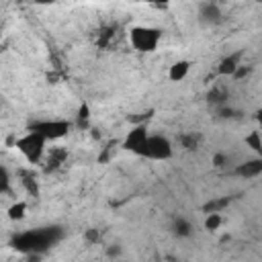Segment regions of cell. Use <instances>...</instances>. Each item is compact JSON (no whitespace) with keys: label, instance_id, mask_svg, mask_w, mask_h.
<instances>
[{"label":"cell","instance_id":"cell-1","mask_svg":"<svg viewBox=\"0 0 262 262\" xmlns=\"http://www.w3.org/2000/svg\"><path fill=\"white\" fill-rule=\"evenodd\" d=\"M61 235H63L61 227L47 225V227L29 229V231H23V233L14 235L10 246L16 252H23V254H41V252L49 250L51 246H55L61 239Z\"/></svg>","mask_w":262,"mask_h":262},{"label":"cell","instance_id":"cell-2","mask_svg":"<svg viewBox=\"0 0 262 262\" xmlns=\"http://www.w3.org/2000/svg\"><path fill=\"white\" fill-rule=\"evenodd\" d=\"M160 37H162V33L156 27L137 25V27H133L129 31V41H131L133 49L139 51V53H151V51H156L158 45H160Z\"/></svg>","mask_w":262,"mask_h":262},{"label":"cell","instance_id":"cell-3","mask_svg":"<svg viewBox=\"0 0 262 262\" xmlns=\"http://www.w3.org/2000/svg\"><path fill=\"white\" fill-rule=\"evenodd\" d=\"M45 143H47V139H45L43 135H39V133L27 129V133L16 139V149L25 156L27 162L37 164V162H41L43 156H45Z\"/></svg>","mask_w":262,"mask_h":262},{"label":"cell","instance_id":"cell-4","mask_svg":"<svg viewBox=\"0 0 262 262\" xmlns=\"http://www.w3.org/2000/svg\"><path fill=\"white\" fill-rule=\"evenodd\" d=\"M29 131H35L39 135H43L47 141H55L68 135L70 131V123L68 121H59V119H43V121H35L29 125Z\"/></svg>","mask_w":262,"mask_h":262},{"label":"cell","instance_id":"cell-5","mask_svg":"<svg viewBox=\"0 0 262 262\" xmlns=\"http://www.w3.org/2000/svg\"><path fill=\"white\" fill-rule=\"evenodd\" d=\"M141 158L147 160H170L172 158V143L164 135H149L145 141V147L141 151Z\"/></svg>","mask_w":262,"mask_h":262},{"label":"cell","instance_id":"cell-6","mask_svg":"<svg viewBox=\"0 0 262 262\" xmlns=\"http://www.w3.org/2000/svg\"><path fill=\"white\" fill-rule=\"evenodd\" d=\"M147 137H149V133H147L145 125H137V127H133V129L127 133V137L123 139V149L135 154V156H141Z\"/></svg>","mask_w":262,"mask_h":262},{"label":"cell","instance_id":"cell-7","mask_svg":"<svg viewBox=\"0 0 262 262\" xmlns=\"http://www.w3.org/2000/svg\"><path fill=\"white\" fill-rule=\"evenodd\" d=\"M258 174H262V156L252 158V160H246V162H242V164L235 166V176L254 178Z\"/></svg>","mask_w":262,"mask_h":262},{"label":"cell","instance_id":"cell-8","mask_svg":"<svg viewBox=\"0 0 262 262\" xmlns=\"http://www.w3.org/2000/svg\"><path fill=\"white\" fill-rule=\"evenodd\" d=\"M239 59H242V53H239V51H237V53H229L227 57H223V59L219 61L217 74H219V76H235L237 70L242 68Z\"/></svg>","mask_w":262,"mask_h":262},{"label":"cell","instance_id":"cell-9","mask_svg":"<svg viewBox=\"0 0 262 262\" xmlns=\"http://www.w3.org/2000/svg\"><path fill=\"white\" fill-rule=\"evenodd\" d=\"M188 70H190V61H186V59H180V61H176V63H172V66H170V72H168V76H170V80H174V82H180V80H184V78H186Z\"/></svg>","mask_w":262,"mask_h":262},{"label":"cell","instance_id":"cell-10","mask_svg":"<svg viewBox=\"0 0 262 262\" xmlns=\"http://www.w3.org/2000/svg\"><path fill=\"white\" fill-rule=\"evenodd\" d=\"M201 18L205 23H219L221 20V12L217 4H201Z\"/></svg>","mask_w":262,"mask_h":262},{"label":"cell","instance_id":"cell-11","mask_svg":"<svg viewBox=\"0 0 262 262\" xmlns=\"http://www.w3.org/2000/svg\"><path fill=\"white\" fill-rule=\"evenodd\" d=\"M172 231H174L176 235H180V237H188V235L192 233V225H190L188 219L178 217V219L174 221V225H172Z\"/></svg>","mask_w":262,"mask_h":262},{"label":"cell","instance_id":"cell-12","mask_svg":"<svg viewBox=\"0 0 262 262\" xmlns=\"http://www.w3.org/2000/svg\"><path fill=\"white\" fill-rule=\"evenodd\" d=\"M246 145L252 151H256L258 156H262V135H260V131H252L250 135H246Z\"/></svg>","mask_w":262,"mask_h":262},{"label":"cell","instance_id":"cell-13","mask_svg":"<svg viewBox=\"0 0 262 262\" xmlns=\"http://www.w3.org/2000/svg\"><path fill=\"white\" fill-rule=\"evenodd\" d=\"M219 225H221V215L219 213H209L207 219H205V229L213 231V229H219Z\"/></svg>","mask_w":262,"mask_h":262},{"label":"cell","instance_id":"cell-14","mask_svg":"<svg viewBox=\"0 0 262 262\" xmlns=\"http://www.w3.org/2000/svg\"><path fill=\"white\" fill-rule=\"evenodd\" d=\"M25 209H27L25 203H16V205H12V207L8 209V217H10V219H20V217L25 215Z\"/></svg>","mask_w":262,"mask_h":262},{"label":"cell","instance_id":"cell-15","mask_svg":"<svg viewBox=\"0 0 262 262\" xmlns=\"http://www.w3.org/2000/svg\"><path fill=\"white\" fill-rule=\"evenodd\" d=\"M8 186H10V176H8L6 166H2L0 168V192H8Z\"/></svg>","mask_w":262,"mask_h":262},{"label":"cell","instance_id":"cell-16","mask_svg":"<svg viewBox=\"0 0 262 262\" xmlns=\"http://www.w3.org/2000/svg\"><path fill=\"white\" fill-rule=\"evenodd\" d=\"M256 121H258V125L262 127V106L258 108V113H256Z\"/></svg>","mask_w":262,"mask_h":262}]
</instances>
